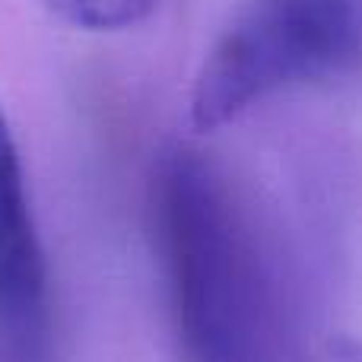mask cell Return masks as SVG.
I'll use <instances>...</instances> for the list:
<instances>
[{"mask_svg":"<svg viewBox=\"0 0 362 362\" xmlns=\"http://www.w3.org/2000/svg\"><path fill=\"white\" fill-rule=\"evenodd\" d=\"M325 362H362V337L331 340L325 350Z\"/></svg>","mask_w":362,"mask_h":362,"instance_id":"cell-5","label":"cell"},{"mask_svg":"<svg viewBox=\"0 0 362 362\" xmlns=\"http://www.w3.org/2000/svg\"><path fill=\"white\" fill-rule=\"evenodd\" d=\"M54 305L16 134L0 108V362H48Z\"/></svg>","mask_w":362,"mask_h":362,"instance_id":"cell-3","label":"cell"},{"mask_svg":"<svg viewBox=\"0 0 362 362\" xmlns=\"http://www.w3.org/2000/svg\"><path fill=\"white\" fill-rule=\"evenodd\" d=\"M362 67V0H251L194 74L187 118L200 134L293 86Z\"/></svg>","mask_w":362,"mask_h":362,"instance_id":"cell-2","label":"cell"},{"mask_svg":"<svg viewBox=\"0 0 362 362\" xmlns=\"http://www.w3.org/2000/svg\"><path fill=\"white\" fill-rule=\"evenodd\" d=\"M150 216L185 362H289L276 255L229 172L172 144L153 165Z\"/></svg>","mask_w":362,"mask_h":362,"instance_id":"cell-1","label":"cell"},{"mask_svg":"<svg viewBox=\"0 0 362 362\" xmlns=\"http://www.w3.org/2000/svg\"><path fill=\"white\" fill-rule=\"evenodd\" d=\"M67 25L83 32H124L153 16L159 0H48Z\"/></svg>","mask_w":362,"mask_h":362,"instance_id":"cell-4","label":"cell"}]
</instances>
